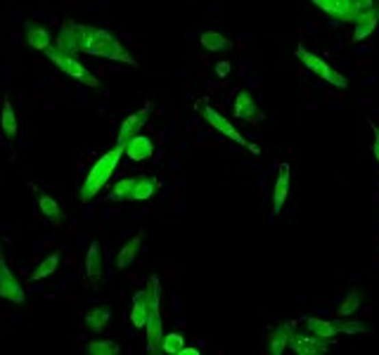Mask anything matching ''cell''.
I'll use <instances>...</instances> for the list:
<instances>
[{
	"instance_id": "cell-1",
	"label": "cell",
	"mask_w": 379,
	"mask_h": 355,
	"mask_svg": "<svg viewBox=\"0 0 379 355\" xmlns=\"http://www.w3.org/2000/svg\"><path fill=\"white\" fill-rule=\"evenodd\" d=\"M53 45L62 53L69 55H95V57H105L112 62H121V64L135 66L138 60L124 48L119 38L112 31L86 27V24L66 22L62 24L57 34V40H53Z\"/></svg>"
},
{
	"instance_id": "cell-2",
	"label": "cell",
	"mask_w": 379,
	"mask_h": 355,
	"mask_svg": "<svg viewBox=\"0 0 379 355\" xmlns=\"http://www.w3.org/2000/svg\"><path fill=\"white\" fill-rule=\"evenodd\" d=\"M124 154H126V145L124 142H116L109 152H105L100 159H97V161L93 163V168L88 171V176H86L83 183H81V192H79L81 204H88L90 199H95V194L109 183V178L114 176L116 166H119Z\"/></svg>"
},
{
	"instance_id": "cell-3",
	"label": "cell",
	"mask_w": 379,
	"mask_h": 355,
	"mask_svg": "<svg viewBox=\"0 0 379 355\" xmlns=\"http://www.w3.org/2000/svg\"><path fill=\"white\" fill-rule=\"evenodd\" d=\"M147 291H150V313L145 322V339L147 351L161 353V339H164V320H161V291H159V277L152 275L147 280Z\"/></svg>"
},
{
	"instance_id": "cell-4",
	"label": "cell",
	"mask_w": 379,
	"mask_h": 355,
	"mask_svg": "<svg viewBox=\"0 0 379 355\" xmlns=\"http://www.w3.org/2000/svg\"><path fill=\"white\" fill-rule=\"evenodd\" d=\"M45 57L53 62V64L57 66V69L62 71V74L69 76L71 81H76V83L88 86V88H95V90L100 88V81H97V76L88 69V66L81 64L76 55L62 53V50H57L55 45H50V48L45 50Z\"/></svg>"
},
{
	"instance_id": "cell-5",
	"label": "cell",
	"mask_w": 379,
	"mask_h": 355,
	"mask_svg": "<svg viewBox=\"0 0 379 355\" xmlns=\"http://www.w3.org/2000/svg\"><path fill=\"white\" fill-rule=\"evenodd\" d=\"M294 55H296V60H299V62H304L306 69L313 71L317 79L327 81V83L335 86V88H341V90L348 88V81H346L344 74H339L335 66H330L322 57H317V55H313L311 50H306L304 45H299V48L294 50Z\"/></svg>"
},
{
	"instance_id": "cell-6",
	"label": "cell",
	"mask_w": 379,
	"mask_h": 355,
	"mask_svg": "<svg viewBox=\"0 0 379 355\" xmlns=\"http://www.w3.org/2000/svg\"><path fill=\"white\" fill-rule=\"evenodd\" d=\"M0 296L8 298L10 303H17V306H22V303L27 301L22 285H19V280L14 277V272L10 270L8 263H5L3 254H0Z\"/></svg>"
},
{
	"instance_id": "cell-7",
	"label": "cell",
	"mask_w": 379,
	"mask_h": 355,
	"mask_svg": "<svg viewBox=\"0 0 379 355\" xmlns=\"http://www.w3.org/2000/svg\"><path fill=\"white\" fill-rule=\"evenodd\" d=\"M202 116L209 121V126H213L218 133H221V135L228 137V140L237 142V145H242V147H249L247 137H242V135H239V133H237V128H235L233 123H230L228 118H225L223 114H218V111L213 109V107L204 105V107H202Z\"/></svg>"
},
{
	"instance_id": "cell-8",
	"label": "cell",
	"mask_w": 379,
	"mask_h": 355,
	"mask_svg": "<svg viewBox=\"0 0 379 355\" xmlns=\"http://www.w3.org/2000/svg\"><path fill=\"white\" fill-rule=\"evenodd\" d=\"M330 343L332 341H325V339H317L313 334H296L291 337L289 341V348L294 351L296 355H322L330 351Z\"/></svg>"
},
{
	"instance_id": "cell-9",
	"label": "cell",
	"mask_w": 379,
	"mask_h": 355,
	"mask_svg": "<svg viewBox=\"0 0 379 355\" xmlns=\"http://www.w3.org/2000/svg\"><path fill=\"white\" fill-rule=\"evenodd\" d=\"M320 12L327 17L337 19V22H356V12H353L351 0H311Z\"/></svg>"
},
{
	"instance_id": "cell-10",
	"label": "cell",
	"mask_w": 379,
	"mask_h": 355,
	"mask_svg": "<svg viewBox=\"0 0 379 355\" xmlns=\"http://www.w3.org/2000/svg\"><path fill=\"white\" fill-rule=\"evenodd\" d=\"M24 40L31 50H38V53H45V50L53 45V34L50 29L40 27L36 22H27L24 24Z\"/></svg>"
},
{
	"instance_id": "cell-11",
	"label": "cell",
	"mask_w": 379,
	"mask_h": 355,
	"mask_svg": "<svg viewBox=\"0 0 379 355\" xmlns=\"http://www.w3.org/2000/svg\"><path fill=\"white\" fill-rule=\"evenodd\" d=\"M124 145H126V157L131 161H145V159H150L155 154V142H152L150 135H140L138 133L131 140H126Z\"/></svg>"
},
{
	"instance_id": "cell-12",
	"label": "cell",
	"mask_w": 379,
	"mask_h": 355,
	"mask_svg": "<svg viewBox=\"0 0 379 355\" xmlns=\"http://www.w3.org/2000/svg\"><path fill=\"white\" fill-rule=\"evenodd\" d=\"M379 27V8L372 5L370 10H365V12H361L356 17V29H353V43H361V40H365L367 36L372 34Z\"/></svg>"
},
{
	"instance_id": "cell-13",
	"label": "cell",
	"mask_w": 379,
	"mask_h": 355,
	"mask_svg": "<svg viewBox=\"0 0 379 355\" xmlns=\"http://www.w3.org/2000/svg\"><path fill=\"white\" fill-rule=\"evenodd\" d=\"M102 272H105V259H102L100 241H90L88 254H86V277L90 285H97L102 280Z\"/></svg>"
},
{
	"instance_id": "cell-14",
	"label": "cell",
	"mask_w": 379,
	"mask_h": 355,
	"mask_svg": "<svg viewBox=\"0 0 379 355\" xmlns=\"http://www.w3.org/2000/svg\"><path fill=\"white\" fill-rule=\"evenodd\" d=\"M147 116H150V105H145L140 111H135V114L126 116L124 123H121V128H119L116 142H126V140H131L133 135H138V133H140V128L147 123Z\"/></svg>"
},
{
	"instance_id": "cell-15",
	"label": "cell",
	"mask_w": 379,
	"mask_h": 355,
	"mask_svg": "<svg viewBox=\"0 0 379 355\" xmlns=\"http://www.w3.org/2000/svg\"><path fill=\"white\" fill-rule=\"evenodd\" d=\"M233 114L239 121H256L259 118V107H256V100L249 90L237 92L235 97V105H233Z\"/></svg>"
},
{
	"instance_id": "cell-16",
	"label": "cell",
	"mask_w": 379,
	"mask_h": 355,
	"mask_svg": "<svg viewBox=\"0 0 379 355\" xmlns=\"http://www.w3.org/2000/svg\"><path fill=\"white\" fill-rule=\"evenodd\" d=\"M289 163H280L278 168V180H275V189H273V213H280L289 197Z\"/></svg>"
},
{
	"instance_id": "cell-17",
	"label": "cell",
	"mask_w": 379,
	"mask_h": 355,
	"mask_svg": "<svg viewBox=\"0 0 379 355\" xmlns=\"http://www.w3.org/2000/svg\"><path fill=\"white\" fill-rule=\"evenodd\" d=\"M291 337H294V327H291L289 322L278 325L273 332H270V337H268V353L270 355H283L285 348H289Z\"/></svg>"
},
{
	"instance_id": "cell-18",
	"label": "cell",
	"mask_w": 379,
	"mask_h": 355,
	"mask_svg": "<svg viewBox=\"0 0 379 355\" xmlns=\"http://www.w3.org/2000/svg\"><path fill=\"white\" fill-rule=\"evenodd\" d=\"M147 313H150V291L142 289L133 296V303H131V322H133V329H145V322H147Z\"/></svg>"
},
{
	"instance_id": "cell-19",
	"label": "cell",
	"mask_w": 379,
	"mask_h": 355,
	"mask_svg": "<svg viewBox=\"0 0 379 355\" xmlns=\"http://www.w3.org/2000/svg\"><path fill=\"white\" fill-rule=\"evenodd\" d=\"M140 244H142V235H135L121 246L119 254H116V270H124V267H128L135 261L138 251H140Z\"/></svg>"
},
{
	"instance_id": "cell-20",
	"label": "cell",
	"mask_w": 379,
	"mask_h": 355,
	"mask_svg": "<svg viewBox=\"0 0 379 355\" xmlns=\"http://www.w3.org/2000/svg\"><path fill=\"white\" fill-rule=\"evenodd\" d=\"M0 131L8 140H14L17 137V131H19V118L14 114V107L12 102H5L3 105V111H0Z\"/></svg>"
},
{
	"instance_id": "cell-21",
	"label": "cell",
	"mask_w": 379,
	"mask_h": 355,
	"mask_svg": "<svg viewBox=\"0 0 379 355\" xmlns=\"http://www.w3.org/2000/svg\"><path fill=\"white\" fill-rule=\"evenodd\" d=\"M306 332L313 334L317 339H325V341H332L337 337V329L332 325V320H320V317H306L304 320Z\"/></svg>"
},
{
	"instance_id": "cell-22",
	"label": "cell",
	"mask_w": 379,
	"mask_h": 355,
	"mask_svg": "<svg viewBox=\"0 0 379 355\" xmlns=\"http://www.w3.org/2000/svg\"><path fill=\"white\" fill-rule=\"evenodd\" d=\"M159 189V180L152 176H138L135 178V187H133V199L135 202H147L157 194Z\"/></svg>"
},
{
	"instance_id": "cell-23",
	"label": "cell",
	"mask_w": 379,
	"mask_h": 355,
	"mask_svg": "<svg viewBox=\"0 0 379 355\" xmlns=\"http://www.w3.org/2000/svg\"><path fill=\"white\" fill-rule=\"evenodd\" d=\"M109 317H112L109 306H100V308H93V311L86 313V315H83V322H86V327L93 329V332L97 334V332H102V329L107 327Z\"/></svg>"
},
{
	"instance_id": "cell-24",
	"label": "cell",
	"mask_w": 379,
	"mask_h": 355,
	"mask_svg": "<svg viewBox=\"0 0 379 355\" xmlns=\"http://www.w3.org/2000/svg\"><path fill=\"white\" fill-rule=\"evenodd\" d=\"M38 209H40V213H43L45 218H48L53 225H60V223H62V220H64L62 207H60V204L55 202L53 197H48V194H43V197H38Z\"/></svg>"
},
{
	"instance_id": "cell-25",
	"label": "cell",
	"mask_w": 379,
	"mask_h": 355,
	"mask_svg": "<svg viewBox=\"0 0 379 355\" xmlns=\"http://www.w3.org/2000/svg\"><path fill=\"white\" fill-rule=\"evenodd\" d=\"M199 43H202L209 53H223V50L230 48V40L225 38L223 34H218V31H204Z\"/></svg>"
},
{
	"instance_id": "cell-26",
	"label": "cell",
	"mask_w": 379,
	"mask_h": 355,
	"mask_svg": "<svg viewBox=\"0 0 379 355\" xmlns=\"http://www.w3.org/2000/svg\"><path fill=\"white\" fill-rule=\"evenodd\" d=\"M60 267V254H50V256H45L43 261H40L38 265H36V270H34V275H31V280H45V277H50L55 270Z\"/></svg>"
},
{
	"instance_id": "cell-27",
	"label": "cell",
	"mask_w": 379,
	"mask_h": 355,
	"mask_svg": "<svg viewBox=\"0 0 379 355\" xmlns=\"http://www.w3.org/2000/svg\"><path fill=\"white\" fill-rule=\"evenodd\" d=\"M133 187H135V178H121L114 185L109 197L116 199V202H133Z\"/></svg>"
},
{
	"instance_id": "cell-28",
	"label": "cell",
	"mask_w": 379,
	"mask_h": 355,
	"mask_svg": "<svg viewBox=\"0 0 379 355\" xmlns=\"http://www.w3.org/2000/svg\"><path fill=\"white\" fill-rule=\"evenodd\" d=\"M86 351H88L90 355H116L121 351V346L114 341V339H100V341L88 343Z\"/></svg>"
},
{
	"instance_id": "cell-29",
	"label": "cell",
	"mask_w": 379,
	"mask_h": 355,
	"mask_svg": "<svg viewBox=\"0 0 379 355\" xmlns=\"http://www.w3.org/2000/svg\"><path fill=\"white\" fill-rule=\"evenodd\" d=\"M183 346H185V339H183V334H178V332L164 334V339H161V353L178 355Z\"/></svg>"
},
{
	"instance_id": "cell-30",
	"label": "cell",
	"mask_w": 379,
	"mask_h": 355,
	"mask_svg": "<svg viewBox=\"0 0 379 355\" xmlns=\"http://www.w3.org/2000/svg\"><path fill=\"white\" fill-rule=\"evenodd\" d=\"M332 325H335L337 334H370V327H367V325H363V322L344 320V317H339V320H332Z\"/></svg>"
},
{
	"instance_id": "cell-31",
	"label": "cell",
	"mask_w": 379,
	"mask_h": 355,
	"mask_svg": "<svg viewBox=\"0 0 379 355\" xmlns=\"http://www.w3.org/2000/svg\"><path fill=\"white\" fill-rule=\"evenodd\" d=\"M358 308H361V294H358V291H348V294L344 296V301H341V306H339V317L353 315Z\"/></svg>"
},
{
	"instance_id": "cell-32",
	"label": "cell",
	"mask_w": 379,
	"mask_h": 355,
	"mask_svg": "<svg viewBox=\"0 0 379 355\" xmlns=\"http://www.w3.org/2000/svg\"><path fill=\"white\" fill-rule=\"evenodd\" d=\"M351 5H353V12H356V17H358L361 12H365V10L372 8L375 0H351Z\"/></svg>"
},
{
	"instance_id": "cell-33",
	"label": "cell",
	"mask_w": 379,
	"mask_h": 355,
	"mask_svg": "<svg viewBox=\"0 0 379 355\" xmlns=\"http://www.w3.org/2000/svg\"><path fill=\"white\" fill-rule=\"evenodd\" d=\"M372 154H375L377 163H379V128L375 131V145H372Z\"/></svg>"
},
{
	"instance_id": "cell-34",
	"label": "cell",
	"mask_w": 379,
	"mask_h": 355,
	"mask_svg": "<svg viewBox=\"0 0 379 355\" xmlns=\"http://www.w3.org/2000/svg\"><path fill=\"white\" fill-rule=\"evenodd\" d=\"M178 355H199V348H192V346H183L181 348V353H178Z\"/></svg>"
}]
</instances>
